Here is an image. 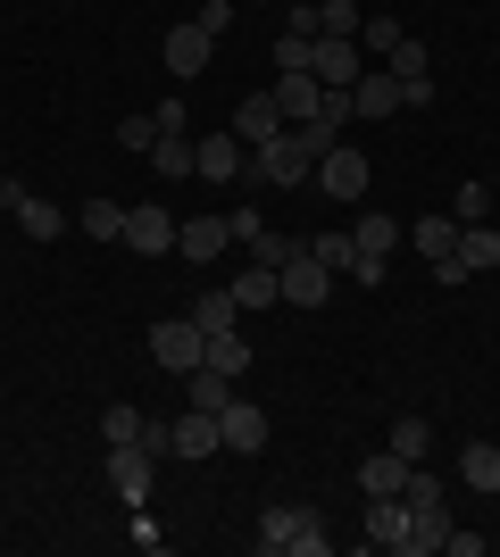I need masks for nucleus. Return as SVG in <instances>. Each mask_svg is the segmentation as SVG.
Wrapping results in <instances>:
<instances>
[{
  "label": "nucleus",
  "instance_id": "20e7f679",
  "mask_svg": "<svg viewBox=\"0 0 500 557\" xmlns=\"http://www.w3.org/2000/svg\"><path fill=\"white\" fill-rule=\"evenodd\" d=\"M309 184L326 191V200H367V150H358V141H333Z\"/></svg>",
  "mask_w": 500,
  "mask_h": 557
},
{
  "label": "nucleus",
  "instance_id": "1a4fd4ad",
  "mask_svg": "<svg viewBox=\"0 0 500 557\" xmlns=\"http://www.w3.org/2000/svg\"><path fill=\"white\" fill-rule=\"evenodd\" d=\"M242 166H251V150H242L234 134H200L192 141V175H200V184H242Z\"/></svg>",
  "mask_w": 500,
  "mask_h": 557
},
{
  "label": "nucleus",
  "instance_id": "4be33fe9",
  "mask_svg": "<svg viewBox=\"0 0 500 557\" xmlns=\"http://www.w3.org/2000/svg\"><path fill=\"white\" fill-rule=\"evenodd\" d=\"M17 233H25V242H59V233H68V209L25 191V200H17Z\"/></svg>",
  "mask_w": 500,
  "mask_h": 557
},
{
  "label": "nucleus",
  "instance_id": "f257e3e1",
  "mask_svg": "<svg viewBox=\"0 0 500 557\" xmlns=\"http://www.w3.org/2000/svg\"><path fill=\"white\" fill-rule=\"evenodd\" d=\"M326 150H333V134H317V125H284L276 141H259V150H251V184H267V191L309 184Z\"/></svg>",
  "mask_w": 500,
  "mask_h": 557
},
{
  "label": "nucleus",
  "instance_id": "7ed1b4c3",
  "mask_svg": "<svg viewBox=\"0 0 500 557\" xmlns=\"http://www.w3.org/2000/svg\"><path fill=\"white\" fill-rule=\"evenodd\" d=\"M209 358V333L192 325V317H159L150 325V367H167V374H192Z\"/></svg>",
  "mask_w": 500,
  "mask_h": 557
},
{
  "label": "nucleus",
  "instance_id": "412c9836",
  "mask_svg": "<svg viewBox=\"0 0 500 557\" xmlns=\"http://www.w3.org/2000/svg\"><path fill=\"white\" fill-rule=\"evenodd\" d=\"M451 541V508H408V541H401V557H434Z\"/></svg>",
  "mask_w": 500,
  "mask_h": 557
},
{
  "label": "nucleus",
  "instance_id": "72a5a7b5",
  "mask_svg": "<svg viewBox=\"0 0 500 557\" xmlns=\"http://www.w3.org/2000/svg\"><path fill=\"white\" fill-rule=\"evenodd\" d=\"M143 408H125V399H109V408H100V442H143Z\"/></svg>",
  "mask_w": 500,
  "mask_h": 557
},
{
  "label": "nucleus",
  "instance_id": "f704fd0d",
  "mask_svg": "<svg viewBox=\"0 0 500 557\" xmlns=\"http://www.w3.org/2000/svg\"><path fill=\"white\" fill-rule=\"evenodd\" d=\"M358 25H367L358 0H317V34H351V42H358Z\"/></svg>",
  "mask_w": 500,
  "mask_h": 557
},
{
  "label": "nucleus",
  "instance_id": "b1692460",
  "mask_svg": "<svg viewBox=\"0 0 500 557\" xmlns=\"http://www.w3.org/2000/svg\"><path fill=\"white\" fill-rule=\"evenodd\" d=\"M192 325H200V333H234V325H242V308H234V292H225V283H209V292H200V300H192Z\"/></svg>",
  "mask_w": 500,
  "mask_h": 557
},
{
  "label": "nucleus",
  "instance_id": "a19ab883",
  "mask_svg": "<svg viewBox=\"0 0 500 557\" xmlns=\"http://www.w3.org/2000/svg\"><path fill=\"white\" fill-rule=\"evenodd\" d=\"M134 549H150V557L167 549V524H159V516H150V499H143V508H134Z\"/></svg>",
  "mask_w": 500,
  "mask_h": 557
},
{
  "label": "nucleus",
  "instance_id": "c9c22d12",
  "mask_svg": "<svg viewBox=\"0 0 500 557\" xmlns=\"http://www.w3.org/2000/svg\"><path fill=\"white\" fill-rule=\"evenodd\" d=\"M392 449H401V458L417 466V458L434 449V424H426V417H392Z\"/></svg>",
  "mask_w": 500,
  "mask_h": 557
},
{
  "label": "nucleus",
  "instance_id": "2f4dec72",
  "mask_svg": "<svg viewBox=\"0 0 500 557\" xmlns=\"http://www.w3.org/2000/svg\"><path fill=\"white\" fill-rule=\"evenodd\" d=\"M75 225L93 233V242H125V200H84V216Z\"/></svg>",
  "mask_w": 500,
  "mask_h": 557
},
{
  "label": "nucleus",
  "instance_id": "ea45409f",
  "mask_svg": "<svg viewBox=\"0 0 500 557\" xmlns=\"http://www.w3.org/2000/svg\"><path fill=\"white\" fill-rule=\"evenodd\" d=\"M358 42L376 50V59H392V42H401V17H367V25H358Z\"/></svg>",
  "mask_w": 500,
  "mask_h": 557
},
{
  "label": "nucleus",
  "instance_id": "58836bf2",
  "mask_svg": "<svg viewBox=\"0 0 500 557\" xmlns=\"http://www.w3.org/2000/svg\"><path fill=\"white\" fill-rule=\"evenodd\" d=\"M292 250H301V233H259V242H251V267H284Z\"/></svg>",
  "mask_w": 500,
  "mask_h": 557
},
{
  "label": "nucleus",
  "instance_id": "cd10ccee",
  "mask_svg": "<svg viewBox=\"0 0 500 557\" xmlns=\"http://www.w3.org/2000/svg\"><path fill=\"white\" fill-rule=\"evenodd\" d=\"M200 367H217V374H234V383H242V374H251V333H209V358H200Z\"/></svg>",
  "mask_w": 500,
  "mask_h": 557
},
{
  "label": "nucleus",
  "instance_id": "aec40b11",
  "mask_svg": "<svg viewBox=\"0 0 500 557\" xmlns=\"http://www.w3.org/2000/svg\"><path fill=\"white\" fill-rule=\"evenodd\" d=\"M317 100H326V84H317V75H276V109H284V125H309Z\"/></svg>",
  "mask_w": 500,
  "mask_h": 557
},
{
  "label": "nucleus",
  "instance_id": "7c9ffc66",
  "mask_svg": "<svg viewBox=\"0 0 500 557\" xmlns=\"http://www.w3.org/2000/svg\"><path fill=\"white\" fill-rule=\"evenodd\" d=\"M309 258L333 267V275H358V242H351V233H309Z\"/></svg>",
  "mask_w": 500,
  "mask_h": 557
},
{
  "label": "nucleus",
  "instance_id": "c756f323",
  "mask_svg": "<svg viewBox=\"0 0 500 557\" xmlns=\"http://www.w3.org/2000/svg\"><path fill=\"white\" fill-rule=\"evenodd\" d=\"M383 75H401V84H426L434 75V59H426V42H417V34H401V42H392V59H376Z\"/></svg>",
  "mask_w": 500,
  "mask_h": 557
},
{
  "label": "nucleus",
  "instance_id": "4c0bfd02",
  "mask_svg": "<svg viewBox=\"0 0 500 557\" xmlns=\"http://www.w3.org/2000/svg\"><path fill=\"white\" fill-rule=\"evenodd\" d=\"M451 216H459V225H484V216H492V184H459Z\"/></svg>",
  "mask_w": 500,
  "mask_h": 557
},
{
  "label": "nucleus",
  "instance_id": "f3484780",
  "mask_svg": "<svg viewBox=\"0 0 500 557\" xmlns=\"http://www.w3.org/2000/svg\"><path fill=\"white\" fill-rule=\"evenodd\" d=\"M225 242H234V225H225V216H184V225H175V250H184L192 267H209Z\"/></svg>",
  "mask_w": 500,
  "mask_h": 557
},
{
  "label": "nucleus",
  "instance_id": "79ce46f5",
  "mask_svg": "<svg viewBox=\"0 0 500 557\" xmlns=\"http://www.w3.org/2000/svg\"><path fill=\"white\" fill-rule=\"evenodd\" d=\"M234 17H242L234 0H200V9H192V25H200V34H225V25H234Z\"/></svg>",
  "mask_w": 500,
  "mask_h": 557
},
{
  "label": "nucleus",
  "instance_id": "5701e85b",
  "mask_svg": "<svg viewBox=\"0 0 500 557\" xmlns=\"http://www.w3.org/2000/svg\"><path fill=\"white\" fill-rule=\"evenodd\" d=\"M500 267V225H459V275Z\"/></svg>",
  "mask_w": 500,
  "mask_h": 557
},
{
  "label": "nucleus",
  "instance_id": "c85d7f7f",
  "mask_svg": "<svg viewBox=\"0 0 500 557\" xmlns=\"http://www.w3.org/2000/svg\"><path fill=\"white\" fill-rule=\"evenodd\" d=\"M459 474H467V491H500V442H467Z\"/></svg>",
  "mask_w": 500,
  "mask_h": 557
},
{
  "label": "nucleus",
  "instance_id": "37998d69",
  "mask_svg": "<svg viewBox=\"0 0 500 557\" xmlns=\"http://www.w3.org/2000/svg\"><path fill=\"white\" fill-rule=\"evenodd\" d=\"M118 141H125V150H143V159H150V141H159V116H125V125H118Z\"/></svg>",
  "mask_w": 500,
  "mask_h": 557
},
{
  "label": "nucleus",
  "instance_id": "9d476101",
  "mask_svg": "<svg viewBox=\"0 0 500 557\" xmlns=\"http://www.w3.org/2000/svg\"><path fill=\"white\" fill-rule=\"evenodd\" d=\"M217 433H225V449H242V458H259L267 449V408L259 399H225V408H217Z\"/></svg>",
  "mask_w": 500,
  "mask_h": 557
},
{
  "label": "nucleus",
  "instance_id": "423d86ee",
  "mask_svg": "<svg viewBox=\"0 0 500 557\" xmlns=\"http://www.w3.org/2000/svg\"><path fill=\"white\" fill-rule=\"evenodd\" d=\"M351 242H358V275L351 283H367V292H383V258H392V242H401V225H392V216L383 209H367L351 225Z\"/></svg>",
  "mask_w": 500,
  "mask_h": 557
},
{
  "label": "nucleus",
  "instance_id": "473e14b6",
  "mask_svg": "<svg viewBox=\"0 0 500 557\" xmlns=\"http://www.w3.org/2000/svg\"><path fill=\"white\" fill-rule=\"evenodd\" d=\"M267 59H276V75H317V67H309V59H317L309 34H276V50H267Z\"/></svg>",
  "mask_w": 500,
  "mask_h": 557
},
{
  "label": "nucleus",
  "instance_id": "393cba45",
  "mask_svg": "<svg viewBox=\"0 0 500 557\" xmlns=\"http://www.w3.org/2000/svg\"><path fill=\"white\" fill-rule=\"evenodd\" d=\"M225 399H234V374H217V367H192L184 374V408H209V417H217Z\"/></svg>",
  "mask_w": 500,
  "mask_h": 557
},
{
  "label": "nucleus",
  "instance_id": "39448f33",
  "mask_svg": "<svg viewBox=\"0 0 500 557\" xmlns=\"http://www.w3.org/2000/svg\"><path fill=\"white\" fill-rule=\"evenodd\" d=\"M150 483H159V458H150L143 442H109V491H118L125 508H143Z\"/></svg>",
  "mask_w": 500,
  "mask_h": 557
},
{
  "label": "nucleus",
  "instance_id": "a878e982",
  "mask_svg": "<svg viewBox=\"0 0 500 557\" xmlns=\"http://www.w3.org/2000/svg\"><path fill=\"white\" fill-rule=\"evenodd\" d=\"M150 175H159V184H184L192 175V134H159L150 141Z\"/></svg>",
  "mask_w": 500,
  "mask_h": 557
},
{
  "label": "nucleus",
  "instance_id": "49530a36",
  "mask_svg": "<svg viewBox=\"0 0 500 557\" xmlns=\"http://www.w3.org/2000/svg\"><path fill=\"white\" fill-rule=\"evenodd\" d=\"M0 175H9V150H0Z\"/></svg>",
  "mask_w": 500,
  "mask_h": 557
},
{
  "label": "nucleus",
  "instance_id": "09e8293b",
  "mask_svg": "<svg viewBox=\"0 0 500 557\" xmlns=\"http://www.w3.org/2000/svg\"><path fill=\"white\" fill-rule=\"evenodd\" d=\"M292 9H301V0H292Z\"/></svg>",
  "mask_w": 500,
  "mask_h": 557
},
{
  "label": "nucleus",
  "instance_id": "f03ea898",
  "mask_svg": "<svg viewBox=\"0 0 500 557\" xmlns=\"http://www.w3.org/2000/svg\"><path fill=\"white\" fill-rule=\"evenodd\" d=\"M251 549L259 557H326V516L309 508V499H276V508H259V524H251Z\"/></svg>",
  "mask_w": 500,
  "mask_h": 557
},
{
  "label": "nucleus",
  "instance_id": "6ab92c4d",
  "mask_svg": "<svg viewBox=\"0 0 500 557\" xmlns=\"http://www.w3.org/2000/svg\"><path fill=\"white\" fill-rule=\"evenodd\" d=\"M401 483H408V458H401V449H376V458L358 466V491H367V499H401Z\"/></svg>",
  "mask_w": 500,
  "mask_h": 557
},
{
  "label": "nucleus",
  "instance_id": "4468645a",
  "mask_svg": "<svg viewBox=\"0 0 500 557\" xmlns=\"http://www.w3.org/2000/svg\"><path fill=\"white\" fill-rule=\"evenodd\" d=\"M367 549L376 557H401V541H408V499H367Z\"/></svg>",
  "mask_w": 500,
  "mask_h": 557
},
{
  "label": "nucleus",
  "instance_id": "2eb2a0df",
  "mask_svg": "<svg viewBox=\"0 0 500 557\" xmlns=\"http://www.w3.org/2000/svg\"><path fill=\"white\" fill-rule=\"evenodd\" d=\"M209 50H217V34H200V25H175V34H167V75H175V84H192V75L209 67Z\"/></svg>",
  "mask_w": 500,
  "mask_h": 557
},
{
  "label": "nucleus",
  "instance_id": "e433bc0d",
  "mask_svg": "<svg viewBox=\"0 0 500 557\" xmlns=\"http://www.w3.org/2000/svg\"><path fill=\"white\" fill-rule=\"evenodd\" d=\"M401 499H408V508H442V474H434V466H408Z\"/></svg>",
  "mask_w": 500,
  "mask_h": 557
},
{
  "label": "nucleus",
  "instance_id": "de8ad7c7",
  "mask_svg": "<svg viewBox=\"0 0 500 557\" xmlns=\"http://www.w3.org/2000/svg\"><path fill=\"white\" fill-rule=\"evenodd\" d=\"M492 216H500V191H492Z\"/></svg>",
  "mask_w": 500,
  "mask_h": 557
},
{
  "label": "nucleus",
  "instance_id": "f8f14e48",
  "mask_svg": "<svg viewBox=\"0 0 500 557\" xmlns=\"http://www.w3.org/2000/svg\"><path fill=\"white\" fill-rule=\"evenodd\" d=\"M276 134H284L276 84H267V92H242V109H234V141H242V150H259V141H276Z\"/></svg>",
  "mask_w": 500,
  "mask_h": 557
},
{
  "label": "nucleus",
  "instance_id": "ddd939ff",
  "mask_svg": "<svg viewBox=\"0 0 500 557\" xmlns=\"http://www.w3.org/2000/svg\"><path fill=\"white\" fill-rule=\"evenodd\" d=\"M167 449H175V458H217V449H225V433H217L209 408H184V417L167 424Z\"/></svg>",
  "mask_w": 500,
  "mask_h": 557
},
{
  "label": "nucleus",
  "instance_id": "dca6fc26",
  "mask_svg": "<svg viewBox=\"0 0 500 557\" xmlns=\"http://www.w3.org/2000/svg\"><path fill=\"white\" fill-rule=\"evenodd\" d=\"M351 109H358V125H383V116L401 109V75H383V67H367L351 84Z\"/></svg>",
  "mask_w": 500,
  "mask_h": 557
},
{
  "label": "nucleus",
  "instance_id": "bb28decb",
  "mask_svg": "<svg viewBox=\"0 0 500 557\" xmlns=\"http://www.w3.org/2000/svg\"><path fill=\"white\" fill-rule=\"evenodd\" d=\"M408 242L442 267V258H459V216H417V225H408Z\"/></svg>",
  "mask_w": 500,
  "mask_h": 557
},
{
  "label": "nucleus",
  "instance_id": "a18cd8bd",
  "mask_svg": "<svg viewBox=\"0 0 500 557\" xmlns=\"http://www.w3.org/2000/svg\"><path fill=\"white\" fill-rule=\"evenodd\" d=\"M150 116H159V134H192V116H184V92H175V100H159Z\"/></svg>",
  "mask_w": 500,
  "mask_h": 557
},
{
  "label": "nucleus",
  "instance_id": "c03bdc74",
  "mask_svg": "<svg viewBox=\"0 0 500 557\" xmlns=\"http://www.w3.org/2000/svg\"><path fill=\"white\" fill-rule=\"evenodd\" d=\"M225 225H234V242H242V250H251V242H259V209H251V200H242V209H225Z\"/></svg>",
  "mask_w": 500,
  "mask_h": 557
},
{
  "label": "nucleus",
  "instance_id": "0eeeda50",
  "mask_svg": "<svg viewBox=\"0 0 500 557\" xmlns=\"http://www.w3.org/2000/svg\"><path fill=\"white\" fill-rule=\"evenodd\" d=\"M276 283H284V308H326V300H333V267H317L309 242L276 267Z\"/></svg>",
  "mask_w": 500,
  "mask_h": 557
},
{
  "label": "nucleus",
  "instance_id": "9b49d317",
  "mask_svg": "<svg viewBox=\"0 0 500 557\" xmlns=\"http://www.w3.org/2000/svg\"><path fill=\"white\" fill-rule=\"evenodd\" d=\"M309 67H317V84H326V92H351L358 75H367V59H358L351 34H317V59H309Z\"/></svg>",
  "mask_w": 500,
  "mask_h": 557
},
{
  "label": "nucleus",
  "instance_id": "6e6552de",
  "mask_svg": "<svg viewBox=\"0 0 500 557\" xmlns=\"http://www.w3.org/2000/svg\"><path fill=\"white\" fill-rule=\"evenodd\" d=\"M125 250L167 258L175 250V209H167V200H134V209H125Z\"/></svg>",
  "mask_w": 500,
  "mask_h": 557
},
{
  "label": "nucleus",
  "instance_id": "a211bd4d",
  "mask_svg": "<svg viewBox=\"0 0 500 557\" xmlns=\"http://www.w3.org/2000/svg\"><path fill=\"white\" fill-rule=\"evenodd\" d=\"M225 292H234V308H242V325H251V317H259V308H276V300H284V283H276V267H242V275L225 283Z\"/></svg>",
  "mask_w": 500,
  "mask_h": 557
}]
</instances>
